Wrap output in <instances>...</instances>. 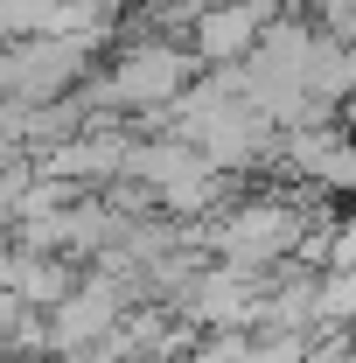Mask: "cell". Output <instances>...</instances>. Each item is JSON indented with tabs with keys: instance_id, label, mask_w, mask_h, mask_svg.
Wrapping results in <instances>:
<instances>
[{
	"instance_id": "cell-1",
	"label": "cell",
	"mask_w": 356,
	"mask_h": 363,
	"mask_svg": "<svg viewBox=\"0 0 356 363\" xmlns=\"http://www.w3.org/2000/svg\"><path fill=\"white\" fill-rule=\"evenodd\" d=\"M203 77V56L189 43H175V35H140V43H126L98 77H91L84 105L91 112H168L182 91Z\"/></svg>"
},
{
	"instance_id": "cell-2",
	"label": "cell",
	"mask_w": 356,
	"mask_h": 363,
	"mask_svg": "<svg viewBox=\"0 0 356 363\" xmlns=\"http://www.w3.org/2000/svg\"><path fill=\"white\" fill-rule=\"evenodd\" d=\"M314 217H321V203L308 210V196H245L223 217H210V252L230 259V266L272 272V266H287L301 252V238H308Z\"/></svg>"
},
{
	"instance_id": "cell-3",
	"label": "cell",
	"mask_w": 356,
	"mask_h": 363,
	"mask_svg": "<svg viewBox=\"0 0 356 363\" xmlns=\"http://www.w3.org/2000/svg\"><path fill=\"white\" fill-rule=\"evenodd\" d=\"M140 286H126V279H112V272H91V279H77L56 308H49V357H70V363H91L98 357V342L119 328V321L133 315Z\"/></svg>"
},
{
	"instance_id": "cell-4",
	"label": "cell",
	"mask_w": 356,
	"mask_h": 363,
	"mask_svg": "<svg viewBox=\"0 0 356 363\" xmlns=\"http://www.w3.org/2000/svg\"><path fill=\"white\" fill-rule=\"evenodd\" d=\"M266 294H272V272L217 259V266H203L182 286L175 315H189L203 335H210V328H266Z\"/></svg>"
},
{
	"instance_id": "cell-5",
	"label": "cell",
	"mask_w": 356,
	"mask_h": 363,
	"mask_svg": "<svg viewBox=\"0 0 356 363\" xmlns=\"http://www.w3.org/2000/svg\"><path fill=\"white\" fill-rule=\"evenodd\" d=\"M279 168L294 182H314L321 196H356V133L335 119H308V126H279Z\"/></svg>"
},
{
	"instance_id": "cell-6",
	"label": "cell",
	"mask_w": 356,
	"mask_h": 363,
	"mask_svg": "<svg viewBox=\"0 0 356 363\" xmlns=\"http://www.w3.org/2000/svg\"><path fill=\"white\" fill-rule=\"evenodd\" d=\"M287 14V0H210L203 14H196V28H189V49L223 70V63H245L252 49L266 43V28Z\"/></svg>"
},
{
	"instance_id": "cell-7",
	"label": "cell",
	"mask_w": 356,
	"mask_h": 363,
	"mask_svg": "<svg viewBox=\"0 0 356 363\" xmlns=\"http://www.w3.org/2000/svg\"><path fill=\"white\" fill-rule=\"evenodd\" d=\"M321 328H356V266L321 272Z\"/></svg>"
},
{
	"instance_id": "cell-8",
	"label": "cell",
	"mask_w": 356,
	"mask_h": 363,
	"mask_svg": "<svg viewBox=\"0 0 356 363\" xmlns=\"http://www.w3.org/2000/svg\"><path fill=\"white\" fill-rule=\"evenodd\" d=\"M21 182H28V168H0V238H14V224H21Z\"/></svg>"
}]
</instances>
